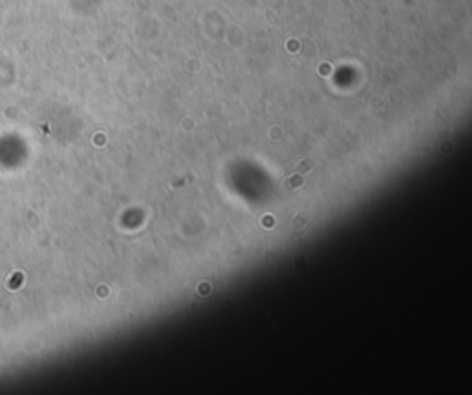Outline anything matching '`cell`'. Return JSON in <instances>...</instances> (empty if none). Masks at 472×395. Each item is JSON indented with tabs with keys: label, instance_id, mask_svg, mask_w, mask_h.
<instances>
[{
	"label": "cell",
	"instance_id": "1",
	"mask_svg": "<svg viewBox=\"0 0 472 395\" xmlns=\"http://www.w3.org/2000/svg\"><path fill=\"white\" fill-rule=\"evenodd\" d=\"M289 185H292V187H301V185H303V179H301L299 175H292V177H289Z\"/></svg>",
	"mask_w": 472,
	"mask_h": 395
}]
</instances>
